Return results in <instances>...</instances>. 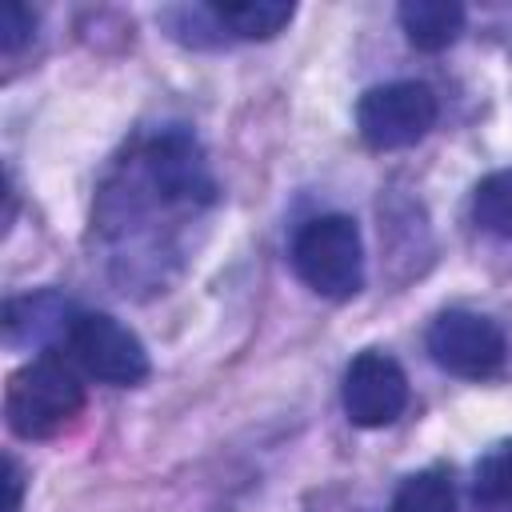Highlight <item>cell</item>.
<instances>
[{
  "instance_id": "1",
  "label": "cell",
  "mask_w": 512,
  "mask_h": 512,
  "mask_svg": "<svg viewBox=\"0 0 512 512\" xmlns=\"http://www.w3.org/2000/svg\"><path fill=\"white\" fill-rule=\"evenodd\" d=\"M84 384L72 360L40 352L4 384V420L20 440H52L84 412Z\"/></svg>"
},
{
  "instance_id": "2",
  "label": "cell",
  "mask_w": 512,
  "mask_h": 512,
  "mask_svg": "<svg viewBox=\"0 0 512 512\" xmlns=\"http://www.w3.org/2000/svg\"><path fill=\"white\" fill-rule=\"evenodd\" d=\"M296 276L324 300H352L364 288V240L352 216L328 212L308 220L292 240Z\"/></svg>"
},
{
  "instance_id": "3",
  "label": "cell",
  "mask_w": 512,
  "mask_h": 512,
  "mask_svg": "<svg viewBox=\"0 0 512 512\" xmlns=\"http://www.w3.org/2000/svg\"><path fill=\"white\" fill-rule=\"evenodd\" d=\"M60 348L84 376L112 384V388H132L148 376V352H144L140 336L108 312L76 308Z\"/></svg>"
},
{
  "instance_id": "4",
  "label": "cell",
  "mask_w": 512,
  "mask_h": 512,
  "mask_svg": "<svg viewBox=\"0 0 512 512\" xmlns=\"http://www.w3.org/2000/svg\"><path fill=\"white\" fill-rule=\"evenodd\" d=\"M440 116V100L420 80H392L376 84L356 104V132L368 148L392 152L424 140Z\"/></svg>"
},
{
  "instance_id": "5",
  "label": "cell",
  "mask_w": 512,
  "mask_h": 512,
  "mask_svg": "<svg viewBox=\"0 0 512 512\" xmlns=\"http://www.w3.org/2000/svg\"><path fill=\"white\" fill-rule=\"evenodd\" d=\"M428 356L436 368L460 380H488L504 368L508 360V340L496 320L468 312V308H448L428 324Z\"/></svg>"
},
{
  "instance_id": "6",
  "label": "cell",
  "mask_w": 512,
  "mask_h": 512,
  "mask_svg": "<svg viewBox=\"0 0 512 512\" xmlns=\"http://www.w3.org/2000/svg\"><path fill=\"white\" fill-rule=\"evenodd\" d=\"M408 408V376L404 368L380 352L364 348L352 356L344 372V412L356 428H388Z\"/></svg>"
},
{
  "instance_id": "7",
  "label": "cell",
  "mask_w": 512,
  "mask_h": 512,
  "mask_svg": "<svg viewBox=\"0 0 512 512\" xmlns=\"http://www.w3.org/2000/svg\"><path fill=\"white\" fill-rule=\"evenodd\" d=\"M76 308L56 296V292H28L12 296L4 304V340L12 348H32V344H64L68 320Z\"/></svg>"
},
{
  "instance_id": "8",
  "label": "cell",
  "mask_w": 512,
  "mask_h": 512,
  "mask_svg": "<svg viewBox=\"0 0 512 512\" xmlns=\"http://www.w3.org/2000/svg\"><path fill=\"white\" fill-rule=\"evenodd\" d=\"M396 20H400L412 48L444 52L464 32V4H456V0H404L396 8Z\"/></svg>"
},
{
  "instance_id": "9",
  "label": "cell",
  "mask_w": 512,
  "mask_h": 512,
  "mask_svg": "<svg viewBox=\"0 0 512 512\" xmlns=\"http://www.w3.org/2000/svg\"><path fill=\"white\" fill-rule=\"evenodd\" d=\"M208 12L216 28L236 40H272L296 16V8L284 0H220V4H208Z\"/></svg>"
},
{
  "instance_id": "10",
  "label": "cell",
  "mask_w": 512,
  "mask_h": 512,
  "mask_svg": "<svg viewBox=\"0 0 512 512\" xmlns=\"http://www.w3.org/2000/svg\"><path fill=\"white\" fill-rule=\"evenodd\" d=\"M388 512H456V492L444 468H420L400 480Z\"/></svg>"
},
{
  "instance_id": "11",
  "label": "cell",
  "mask_w": 512,
  "mask_h": 512,
  "mask_svg": "<svg viewBox=\"0 0 512 512\" xmlns=\"http://www.w3.org/2000/svg\"><path fill=\"white\" fill-rule=\"evenodd\" d=\"M472 220L492 236H512V168L488 172L472 192Z\"/></svg>"
},
{
  "instance_id": "12",
  "label": "cell",
  "mask_w": 512,
  "mask_h": 512,
  "mask_svg": "<svg viewBox=\"0 0 512 512\" xmlns=\"http://www.w3.org/2000/svg\"><path fill=\"white\" fill-rule=\"evenodd\" d=\"M472 496L492 512H512V444H500L476 464Z\"/></svg>"
},
{
  "instance_id": "13",
  "label": "cell",
  "mask_w": 512,
  "mask_h": 512,
  "mask_svg": "<svg viewBox=\"0 0 512 512\" xmlns=\"http://www.w3.org/2000/svg\"><path fill=\"white\" fill-rule=\"evenodd\" d=\"M32 32H36V12L24 8V4H16V0L4 4V12H0V48L8 56H16L32 40Z\"/></svg>"
},
{
  "instance_id": "14",
  "label": "cell",
  "mask_w": 512,
  "mask_h": 512,
  "mask_svg": "<svg viewBox=\"0 0 512 512\" xmlns=\"http://www.w3.org/2000/svg\"><path fill=\"white\" fill-rule=\"evenodd\" d=\"M4 492H8L4 512H20L24 508V468H20V460L12 452L4 456Z\"/></svg>"
}]
</instances>
